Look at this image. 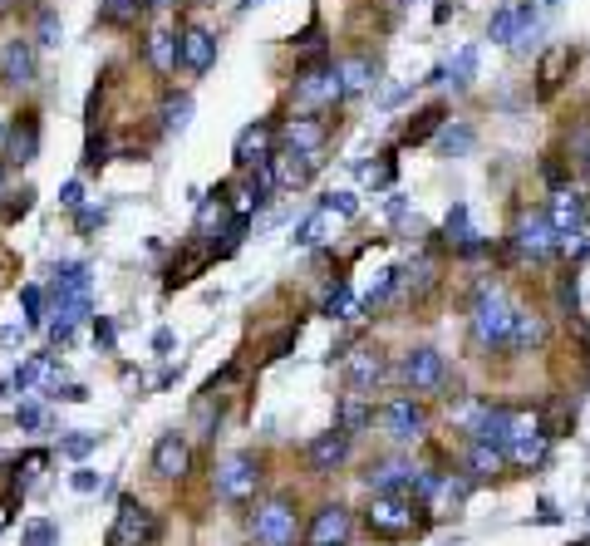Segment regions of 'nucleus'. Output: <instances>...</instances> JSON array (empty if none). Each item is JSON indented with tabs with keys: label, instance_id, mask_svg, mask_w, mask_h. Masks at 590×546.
Returning <instances> with one entry per match:
<instances>
[{
	"label": "nucleus",
	"instance_id": "nucleus-43",
	"mask_svg": "<svg viewBox=\"0 0 590 546\" xmlns=\"http://www.w3.org/2000/svg\"><path fill=\"white\" fill-rule=\"evenodd\" d=\"M325 315H350V291H345V286H335V291H330V301H325Z\"/></svg>",
	"mask_w": 590,
	"mask_h": 546
},
{
	"label": "nucleus",
	"instance_id": "nucleus-11",
	"mask_svg": "<svg viewBox=\"0 0 590 546\" xmlns=\"http://www.w3.org/2000/svg\"><path fill=\"white\" fill-rule=\"evenodd\" d=\"M256 483H261V463H256L251 453H236V458H227V463L217 468V492H222L227 502L256 497Z\"/></svg>",
	"mask_w": 590,
	"mask_h": 546
},
{
	"label": "nucleus",
	"instance_id": "nucleus-16",
	"mask_svg": "<svg viewBox=\"0 0 590 546\" xmlns=\"http://www.w3.org/2000/svg\"><path fill=\"white\" fill-rule=\"evenodd\" d=\"M182 64H187L192 74H207V69L217 64V35H212L207 25H187V30H182Z\"/></svg>",
	"mask_w": 590,
	"mask_h": 546
},
{
	"label": "nucleus",
	"instance_id": "nucleus-24",
	"mask_svg": "<svg viewBox=\"0 0 590 546\" xmlns=\"http://www.w3.org/2000/svg\"><path fill=\"white\" fill-rule=\"evenodd\" d=\"M541 340H546V320H541L536 310H517V325H512V340H507V345H512L517 355H531Z\"/></svg>",
	"mask_w": 590,
	"mask_h": 546
},
{
	"label": "nucleus",
	"instance_id": "nucleus-40",
	"mask_svg": "<svg viewBox=\"0 0 590 546\" xmlns=\"http://www.w3.org/2000/svg\"><path fill=\"white\" fill-rule=\"evenodd\" d=\"M30 207H35V192H30V187H20V197H15V202H5V222H15V217H25Z\"/></svg>",
	"mask_w": 590,
	"mask_h": 546
},
{
	"label": "nucleus",
	"instance_id": "nucleus-12",
	"mask_svg": "<svg viewBox=\"0 0 590 546\" xmlns=\"http://www.w3.org/2000/svg\"><path fill=\"white\" fill-rule=\"evenodd\" d=\"M423 428H428V414H423V404H418L413 394L384 404V433H389L394 443H413V438H423Z\"/></svg>",
	"mask_w": 590,
	"mask_h": 546
},
{
	"label": "nucleus",
	"instance_id": "nucleus-60",
	"mask_svg": "<svg viewBox=\"0 0 590 546\" xmlns=\"http://www.w3.org/2000/svg\"><path fill=\"white\" fill-rule=\"evenodd\" d=\"M581 546H590V542H581Z\"/></svg>",
	"mask_w": 590,
	"mask_h": 546
},
{
	"label": "nucleus",
	"instance_id": "nucleus-9",
	"mask_svg": "<svg viewBox=\"0 0 590 546\" xmlns=\"http://www.w3.org/2000/svg\"><path fill=\"white\" fill-rule=\"evenodd\" d=\"M379 379H384V350L379 345H354L345 355V394L369 399L379 389Z\"/></svg>",
	"mask_w": 590,
	"mask_h": 546
},
{
	"label": "nucleus",
	"instance_id": "nucleus-34",
	"mask_svg": "<svg viewBox=\"0 0 590 546\" xmlns=\"http://www.w3.org/2000/svg\"><path fill=\"white\" fill-rule=\"evenodd\" d=\"M443 114H448V109H423V119L409 123V143H423V138H428V133L443 123Z\"/></svg>",
	"mask_w": 590,
	"mask_h": 546
},
{
	"label": "nucleus",
	"instance_id": "nucleus-21",
	"mask_svg": "<svg viewBox=\"0 0 590 546\" xmlns=\"http://www.w3.org/2000/svg\"><path fill=\"white\" fill-rule=\"evenodd\" d=\"M148 60L158 74H173L177 64H182V35L177 30H153L148 35Z\"/></svg>",
	"mask_w": 590,
	"mask_h": 546
},
{
	"label": "nucleus",
	"instance_id": "nucleus-59",
	"mask_svg": "<svg viewBox=\"0 0 590 546\" xmlns=\"http://www.w3.org/2000/svg\"><path fill=\"white\" fill-rule=\"evenodd\" d=\"M0 10H5V0H0Z\"/></svg>",
	"mask_w": 590,
	"mask_h": 546
},
{
	"label": "nucleus",
	"instance_id": "nucleus-14",
	"mask_svg": "<svg viewBox=\"0 0 590 546\" xmlns=\"http://www.w3.org/2000/svg\"><path fill=\"white\" fill-rule=\"evenodd\" d=\"M345 458H350V433H345L340 424L325 428V433L305 448V468H310V473H335Z\"/></svg>",
	"mask_w": 590,
	"mask_h": 546
},
{
	"label": "nucleus",
	"instance_id": "nucleus-26",
	"mask_svg": "<svg viewBox=\"0 0 590 546\" xmlns=\"http://www.w3.org/2000/svg\"><path fill=\"white\" fill-rule=\"evenodd\" d=\"M531 20V5H522V10H512V5H502L497 15H492V25H487V35L497 40V45H512L517 40V30Z\"/></svg>",
	"mask_w": 590,
	"mask_h": 546
},
{
	"label": "nucleus",
	"instance_id": "nucleus-4",
	"mask_svg": "<svg viewBox=\"0 0 590 546\" xmlns=\"http://www.w3.org/2000/svg\"><path fill=\"white\" fill-rule=\"evenodd\" d=\"M295 532H300V512L291 497H271L251 517V537L261 546H295Z\"/></svg>",
	"mask_w": 590,
	"mask_h": 546
},
{
	"label": "nucleus",
	"instance_id": "nucleus-53",
	"mask_svg": "<svg viewBox=\"0 0 590 546\" xmlns=\"http://www.w3.org/2000/svg\"><path fill=\"white\" fill-rule=\"evenodd\" d=\"M45 463H50V453H30V458H25V473H40Z\"/></svg>",
	"mask_w": 590,
	"mask_h": 546
},
{
	"label": "nucleus",
	"instance_id": "nucleus-45",
	"mask_svg": "<svg viewBox=\"0 0 590 546\" xmlns=\"http://www.w3.org/2000/svg\"><path fill=\"white\" fill-rule=\"evenodd\" d=\"M315 237H320V217H305V222H300V232H295V242L310 246Z\"/></svg>",
	"mask_w": 590,
	"mask_h": 546
},
{
	"label": "nucleus",
	"instance_id": "nucleus-5",
	"mask_svg": "<svg viewBox=\"0 0 590 546\" xmlns=\"http://www.w3.org/2000/svg\"><path fill=\"white\" fill-rule=\"evenodd\" d=\"M418 502L409 497H374L369 502V512H364V522H369V532L374 537H384V542H399V537H413V527H418V512H413Z\"/></svg>",
	"mask_w": 590,
	"mask_h": 546
},
{
	"label": "nucleus",
	"instance_id": "nucleus-37",
	"mask_svg": "<svg viewBox=\"0 0 590 546\" xmlns=\"http://www.w3.org/2000/svg\"><path fill=\"white\" fill-rule=\"evenodd\" d=\"M20 301H25V320H30V325H40V320H45V310H40V305H45L40 286H25V296H20Z\"/></svg>",
	"mask_w": 590,
	"mask_h": 546
},
{
	"label": "nucleus",
	"instance_id": "nucleus-44",
	"mask_svg": "<svg viewBox=\"0 0 590 546\" xmlns=\"http://www.w3.org/2000/svg\"><path fill=\"white\" fill-rule=\"evenodd\" d=\"M40 45H59V20L50 15V10L40 15Z\"/></svg>",
	"mask_w": 590,
	"mask_h": 546
},
{
	"label": "nucleus",
	"instance_id": "nucleus-58",
	"mask_svg": "<svg viewBox=\"0 0 590 546\" xmlns=\"http://www.w3.org/2000/svg\"><path fill=\"white\" fill-rule=\"evenodd\" d=\"M241 5H256V0H241Z\"/></svg>",
	"mask_w": 590,
	"mask_h": 546
},
{
	"label": "nucleus",
	"instance_id": "nucleus-47",
	"mask_svg": "<svg viewBox=\"0 0 590 546\" xmlns=\"http://www.w3.org/2000/svg\"><path fill=\"white\" fill-rule=\"evenodd\" d=\"M69 483H74V492H94V487H99V473H89V468H79V473H74Z\"/></svg>",
	"mask_w": 590,
	"mask_h": 546
},
{
	"label": "nucleus",
	"instance_id": "nucleus-38",
	"mask_svg": "<svg viewBox=\"0 0 590 546\" xmlns=\"http://www.w3.org/2000/svg\"><path fill=\"white\" fill-rule=\"evenodd\" d=\"M325 212H340V217H354V212H359V202H354L350 192H330V197H325Z\"/></svg>",
	"mask_w": 590,
	"mask_h": 546
},
{
	"label": "nucleus",
	"instance_id": "nucleus-52",
	"mask_svg": "<svg viewBox=\"0 0 590 546\" xmlns=\"http://www.w3.org/2000/svg\"><path fill=\"white\" fill-rule=\"evenodd\" d=\"M472 64H477V50H463V55H458V79H468Z\"/></svg>",
	"mask_w": 590,
	"mask_h": 546
},
{
	"label": "nucleus",
	"instance_id": "nucleus-50",
	"mask_svg": "<svg viewBox=\"0 0 590 546\" xmlns=\"http://www.w3.org/2000/svg\"><path fill=\"white\" fill-rule=\"evenodd\" d=\"M79 227H84V232H94V227H104V212H94V207H89V212H79Z\"/></svg>",
	"mask_w": 590,
	"mask_h": 546
},
{
	"label": "nucleus",
	"instance_id": "nucleus-54",
	"mask_svg": "<svg viewBox=\"0 0 590 546\" xmlns=\"http://www.w3.org/2000/svg\"><path fill=\"white\" fill-rule=\"evenodd\" d=\"M5 522H10V502H0V527H5Z\"/></svg>",
	"mask_w": 590,
	"mask_h": 546
},
{
	"label": "nucleus",
	"instance_id": "nucleus-57",
	"mask_svg": "<svg viewBox=\"0 0 590 546\" xmlns=\"http://www.w3.org/2000/svg\"><path fill=\"white\" fill-rule=\"evenodd\" d=\"M148 5H168V0H148Z\"/></svg>",
	"mask_w": 590,
	"mask_h": 546
},
{
	"label": "nucleus",
	"instance_id": "nucleus-35",
	"mask_svg": "<svg viewBox=\"0 0 590 546\" xmlns=\"http://www.w3.org/2000/svg\"><path fill=\"white\" fill-rule=\"evenodd\" d=\"M55 542H59L55 522H30V527H25V546H55Z\"/></svg>",
	"mask_w": 590,
	"mask_h": 546
},
{
	"label": "nucleus",
	"instance_id": "nucleus-1",
	"mask_svg": "<svg viewBox=\"0 0 590 546\" xmlns=\"http://www.w3.org/2000/svg\"><path fill=\"white\" fill-rule=\"evenodd\" d=\"M512 325H517V305L507 301L497 286H482L477 301H472V350L477 355H492L512 340Z\"/></svg>",
	"mask_w": 590,
	"mask_h": 546
},
{
	"label": "nucleus",
	"instance_id": "nucleus-29",
	"mask_svg": "<svg viewBox=\"0 0 590 546\" xmlns=\"http://www.w3.org/2000/svg\"><path fill=\"white\" fill-rule=\"evenodd\" d=\"M143 5L148 0H99V20H109V25H138Z\"/></svg>",
	"mask_w": 590,
	"mask_h": 546
},
{
	"label": "nucleus",
	"instance_id": "nucleus-13",
	"mask_svg": "<svg viewBox=\"0 0 590 546\" xmlns=\"http://www.w3.org/2000/svg\"><path fill=\"white\" fill-rule=\"evenodd\" d=\"M354 532V517L345 502H325L310 522V546H345Z\"/></svg>",
	"mask_w": 590,
	"mask_h": 546
},
{
	"label": "nucleus",
	"instance_id": "nucleus-33",
	"mask_svg": "<svg viewBox=\"0 0 590 546\" xmlns=\"http://www.w3.org/2000/svg\"><path fill=\"white\" fill-rule=\"evenodd\" d=\"M222 222H227V207H222V197L202 202V212H197V237H217L212 227H222Z\"/></svg>",
	"mask_w": 590,
	"mask_h": 546
},
{
	"label": "nucleus",
	"instance_id": "nucleus-56",
	"mask_svg": "<svg viewBox=\"0 0 590 546\" xmlns=\"http://www.w3.org/2000/svg\"><path fill=\"white\" fill-rule=\"evenodd\" d=\"M581 168H586V178H590V158H586V163H581Z\"/></svg>",
	"mask_w": 590,
	"mask_h": 546
},
{
	"label": "nucleus",
	"instance_id": "nucleus-30",
	"mask_svg": "<svg viewBox=\"0 0 590 546\" xmlns=\"http://www.w3.org/2000/svg\"><path fill=\"white\" fill-rule=\"evenodd\" d=\"M50 369H55V355H35L30 364H20V369L10 374V384H15V389H35L40 379H50Z\"/></svg>",
	"mask_w": 590,
	"mask_h": 546
},
{
	"label": "nucleus",
	"instance_id": "nucleus-39",
	"mask_svg": "<svg viewBox=\"0 0 590 546\" xmlns=\"http://www.w3.org/2000/svg\"><path fill=\"white\" fill-rule=\"evenodd\" d=\"M15 424H20V428H30V433H35V428L45 424V409H40V404H20V409H15Z\"/></svg>",
	"mask_w": 590,
	"mask_h": 546
},
{
	"label": "nucleus",
	"instance_id": "nucleus-18",
	"mask_svg": "<svg viewBox=\"0 0 590 546\" xmlns=\"http://www.w3.org/2000/svg\"><path fill=\"white\" fill-rule=\"evenodd\" d=\"M187 468H192V448H187V438L163 433L158 448H153V473H158V478H182Z\"/></svg>",
	"mask_w": 590,
	"mask_h": 546
},
{
	"label": "nucleus",
	"instance_id": "nucleus-7",
	"mask_svg": "<svg viewBox=\"0 0 590 546\" xmlns=\"http://www.w3.org/2000/svg\"><path fill=\"white\" fill-rule=\"evenodd\" d=\"M512 246H517V256H527V261H551V256L561 251V242H556V227H551V217H546V212H527V217H517Z\"/></svg>",
	"mask_w": 590,
	"mask_h": 546
},
{
	"label": "nucleus",
	"instance_id": "nucleus-55",
	"mask_svg": "<svg viewBox=\"0 0 590 546\" xmlns=\"http://www.w3.org/2000/svg\"><path fill=\"white\" fill-rule=\"evenodd\" d=\"M0 192H5V168H0Z\"/></svg>",
	"mask_w": 590,
	"mask_h": 546
},
{
	"label": "nucleus",
	"instance_id": "nucleus-25",
	"mask_svg": "<svg viewBox=\"0 0 590 546\" xmlns=\"http://www.w3.org/2000/svg\"><path fill=\"white\" fill-rule=\"evenodd\" d=\"M374 79H379V64L369 60V55H350V60H340V84H345V94H364Z\"/></svg>",
	"mask_w": 590,
	"mask_h": 546
},
{
	"label": "nucleus",
	"instance_id": "nucleus-51",
	"mask_svg": "<svg viewBox=\"0 0 590 546\" xmlns=\"http://www.w3.org/2000/svg\"><path fill=\"white\" fill-rule=\"evenodd\" d=\"M153 350H158V355H173V330H158V335H153Z\"/></svg>",
	"mask_w": 590,
	"mask_h": 546
},
{
	"label": "nucleus",
	"instance_id": "nucleus-46",
	"mask_svg": "<svg viewBox=\"0 0 590 546\" xmlns=\"http://www.w3.org/2000/svg\"><path fill=\"white\" fill-rule=\"evenodd\" d=\"M89 448H94V438H79V433H74V438H64V453H69V458H84Z\"/></svg>",
	"mask_w": 590,
	"mask_h": 546
},
{
	"label": "nucleus",
	"instance_id": "nucleus-31",
	"mask_svg": "<svg viewBox=\"0 0 590 546\" xmlns=\"http://www.w3.org/2000/svg\"><path fill=\"white\" fill-rule=\"evenodd\" d=\"M187 123H192V99H187V94L163 99V128H168V133H182Z\"/></svg>",
	"mask_w": 590,
	"mask_h": 546
},
{
	"label": "nucleus",
	"instance_id": "nucleus-41",
	"mask_svg": "<svg viewBox=\"0 0 590 546\" xmlns=\"http://www.w3.org/2000/svg\"><path fill=\"white\" fill-rule=\"evenodd\" d=\"M443 148H448V153H463V148H472V128H448V133H443Z\"/></svg>",
	"mask_w": 590,
	"mask_h": 546
},
{
	"label": "nucleus",
	"instance_id": "nucleus-19",
	"mask_svg": "<svg viewBox=\"0 0 590 546\" xmlns=\"http://www.w3.org/2000/svg\"><path fill=\"white\" fill-rule=\"evenodd\" d=\"M0 79H5V84H30V79H35V45L10 40V45L0 50Z\"/></svg>",
	"mask_w": 590,
	"mask_h": 546
},
{
	"label": "nucleus",
	"instance_id": "nucleus-42",
	"mask_svg": "<svg viewBox=\"0 0 590 546\" xmlns=\"http://www.w3.org/2000/svg\"><path fill=\"white\" fill-rule=\"evenodd\" d=\"M571 153H576V163H586L590 158V123H581V128L571 133Z\"/></svg>",
	"mask_w": 590,
	"mask_h": 546
},
{
	"label": "nucleus",
	"instance_id": "nucleus-32",
	"mask_svg": "<svg viewBox=\"0 0 590 546\" xmlns=\"http://www.w3.org/2000/svg\"><path fill=\"white\" fill-rule=\"evenodd\" d=\"M566 64H571V50H566V45H556V50L541 60V94H551V89L561 84V69H566Z\"/></svg>",
	"mask_w": 590,
	"mask_h": 546
},
{
	"label": "nucleus",
	"instance_id": "nucleus-3",
	"mask_svg": "<svg viewBox=\"0 0 590 546\" xmlns=\"http://www.w3.org/2000/svg\"><path fill=\"white\" fill-rule=\"evenodd\" d=\"M546 217L556 227L561 251H586L590 246V217H586V192L581 187H556V202H551Z\"/></svg>",
	"mask_w": 590,
	"mask_h": 546
},
{
	"label": "nucleus",
	"instance_id": "nucleus-61",
	"mask_svg": "<svg viewBox=\"0 0 590 546\" xmlns=\"http://www.w3.org/2000/svg\"><path fill=\"white\" fill-rule=\"evenodd\" d=\"M0 133H5V128H0Z\"/></svg>",
	"mask_w": 590,
	"mask_h": 546
},
{
	"label": "nucleus",
	"instance_id": "nucleus-22",
	"mask_svg": "<svg viewBox=\"0 0 590 546\" xmlns=\"http://www.w3.org/2000/svg\"><path fill=\"white\" fill-rule=\"evenodd\" d=\"M55 310H59V315L50 320V340H55V345H64V340L74 335V325L89 315V296H59Z\"/></svg>",
	"mask_w": 590,
	"mask_h": 546
},
{
	"label": "nucleus",
	"instance_id": "nucleus-6",
	"mask_svg": "<svg viewBox=\"0 0 590 546\" xmlns=\"http://www.w3.org/2000/svg\"><path fill=\"white\" fill-rule=\"evenodd\" d=\"M546 424L536 419V414H512V428H507V443H502V453L517 463V468H536L541 458H546Z\"/></svg>",
	"mask_w": 590,
	"mask_h": 546
},
{
	"label": "nucleus",
	"instance_id": "nucleus-23",
	"mask_svg": "<svg viewBox=\"0 0 590 546\" xmlns=\"http://www.w3.org/2000/svg\"><path fill=\"white\" fill-rule=\"evenodd\" d=\"M40 153V119L35 114H20V123L10 128V158L15 163H30Z\"/></svg>",
	"mask_w": 590,
	"mask_h": 546
},
{
	"label": "nucleus",
	"instance_id": "nucleus-36",
	"mask_svg": "<svg viewBox=\"0 0 590 546\" xmlns=\"http://www.w3.org/2000/svg\"><path fill=\"white\" fill-rule=\"evenodd\" d=\"M443 227H448V237H453V242H463V246H468V207L458 202V207L448 212V222H443Z\"/></svg>",
	"mask_w": 590,
	"mask_h": 546
},
{
	"label": "nucleus",
	"instance_id": "nucleus-28",
	"mask_svg": "<svg viewBox=\"0 0 590 546\" xmlns=\"http://www.w3.org/2000/svg\"><path fill=\"white\" fill-rule=\"evenodd\" d=\"M369 424H374V404L359 399V394H345V404H340V428L354 438V433H364Z\"/></svg>",
	"mask_w": 590,
	"mask_h": 546
},
{
	"label": "nucleus",
	"instance_id": "nucleus-27",
	"mask_svg": "<svg viewBox=\"0 0 590 546\" xmlns=\"http://www.w3.org/2000/svg\"><path fill=\"white\" fill-rule=\"evenodd\" d=\"M502 463H507V453H502L497 443H477V438H472V448H468V473L472 478H492Z\"/></svg>",
	"mask_w": 590,
	"mask_h": 546
},
{
	"label": "nucleus",
	"instance_id": "nucleus-17",
	"mask_svg": "<svg viewBox=\"0 0 590 546\" xmlns=\"http://www.w3.org/2000/svg\"><path fill=\"white\" fill-rule=\"evenodd\" d=\"M271 123H246L241 133H236V148H232V158H236V168H261V163H271Z\"/></svg>",
	"mask_w": 590,
	"mask_h": 546
},
{
	"label": "nucleus",
	"instance_id": "nucleus-2",
	"mask_svg": "<svg viewBox=\"0 0 590 546\" xmlns=\"http://www.w3.org/2000/svg\"><path fill=\"white\" fill-rule=\"evenodd\" d=\"M345 99V84H340V64H310L295 74V104L305 109V119H320L325 109H335Z\"/></svg>",
	"mask_w": 590,
	"mask_h": 546
},
{
	"label": "nucleus",
	"instance_id": "nucleus-20",
	"mask_svg": "<svg viewBox=\"0 0 590 546\" xmlns=\"http://www.w3.org/2000/svg\"><path fill=\"white\" fill-rule=\"evenodd\" d=\"M369 487H374V497H394V492L413 487V468L409 463H399V458L374 463V468H369Z\"/></svg>",
	"mask_w": 590,
	"mask_h": 546
},
{
	"label": "nucleus",
	"instance_id": "nucleus-49",
	"mask_svg": "<svg viewBox=\"0 0 590 546\" xmlns=\"http://www.w3.org/2000/svg\"><path fill=\"white\" fill-rule=\"evenodd\" d=\"M94 335H99V345H104V350H114V320H99V325H94Z\"/></svg>",
	"mask_w": 590,
	"mask_h": 546
},
{
	"label": "nucleus",
	"instance_id": "nucleus-48",
	"mask_svg": "<svg viewBox=\"0 0 590 546\" xmlns=\"http://www.w3.org/2000/svg\"><path fill=\"white\" fill-rule=\"evenodd\" d=\"M59 197H64V207H79V202H84V187H79V182H64Z\"/></svg>",
	"mask_w": 590,
	"mask_h": 546
},
{
	"label": "nucleus",
	"instance_id": "nucleus-10",
	"mask_svg": "<svg viewBox=\"0 0 590 546\" xmlns=\"http://www.w3.org/2000/svg\"><path fill=\"white\" fill-rule=\"evenodd\" d=\"M153 532H158L153 512L138 497H123L118 502V517H114V532H109V546H148Z\"/></svg>",
	"mask_w": 590,
	"mask_h": 546
},
{
	"label": "nucleus",
	"instance_id": "nucleus-8",
	"mask_svg": "<svg viewBox=\"0 0 590 546\" xmlns=\"http://www.w3.org/2000/svg\"><path fill=\"white\" fill-rule=\"evenodd\" d=\"M404 384L413 394H443L448 384V360L433 350V345H413L409 360H404Z\"/></svg>",
	"mask_w": 590,
	"mask_h": 546
},
{
	"label": "nucleus",
	"instance_id": "nucleus-15",
	"mask_svg": "<svg viewBox=\"0 0 590 546\" xmlns=\"http://www.w3.org/2000/svg\"><path fill=\"white\" fill-rule=\"evenodd\" d=\"M325 138H330V123L325 119H305V114H295V119L286 123V148H291V153L325 158Z\"/></svg>",
	"mask_w": 590,
	"mask_h": 546
}]
</instances>
